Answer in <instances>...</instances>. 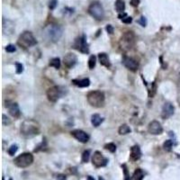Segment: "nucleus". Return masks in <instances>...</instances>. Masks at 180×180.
I'll list each match as a JSON object with an SVG mask.
<instances>
[{
  "mask_svg": "<svg viewBox=\"0 0 180 180\" xmlns=\"http://www.w3.org/2000/svg\"><path fill=\"white\" fill-rule=\"evenodd\" d=\"M21 132L26 137H33L40 132V125L33 119L25 120L21 125Z\"/></svg>",
  "mask_w": 180,
  "mask_h": 180,
  "instance_id": "1",
  "label": "nucleus"
},
{
  "mask_svg": "<svg viewBox=\"0 0 180 180\" xmlns=\"http://www.w3.org/2000/svg\"><path fill=\"white\" fill-rule=\"evenodd\" d=\"M63 34V30L58 25H47L43 30L44 37L52 43H56L60 40Z\"/></svg>",
  "mask_w": 180,
  "mask_h": 180,
  "instance_id": "2",
  "label": "nucleus"
},
{
  "mask_svg": "<svg viewBox=\"0 0 180 180\" xmlns=\"http://www.w3.org/2000/svg\"><path fill=\"white\" fill-rule=\"evenodd\" d=\"M86 98L88 104L96 108L102 107L104 104V95L101 91H91L87 94Z\"/></svg>",
  "mask_w": 180,
  "mask_h": 180,
  "instance_id": "3",
  "label": "nucleus"
},
{
  "mask_svg": "<svg viewBox=\"0 0 180 180\" xmlns=\"http://www.w3.org/2000/svg\"><path fill=\"white\" fill-rule=\"evenodd\" d=\"M18 45L24 49L29 48L31 46H35L37 44V41L35 38V36L31 32H24L18 38Z\"/></svg>",
  "mask_w": 180,
  "mask_h": 180,
  "instance_id": "4",
  "label": "nucleus"
},
{
  "mask_svg": "<svg viewBox=\"0 0 180 180\" xmlns=\"http://www.w3.org/2000/svg\"><path fill=\"white\" fill-rule=\"evenodd\" d=\"M87 11H88V14L97 21H101L104 17V10L103 6L97 1L91 3Z\"/></svg>",
  "mask_w": 180,
  "mask_h": 180,
  "instance_id": "5",
  "label": "nucleus"
},
{
  "mask_svg": "<svg viewBox=\"0 0 180 180\" xmlns=\"http://www.w3.org/2000/svg\"><path fill=\"white\" fill-rule=\"evenodd\" d=\"M33 162H34V156L29 152L22 153L18 157H16L14 160L15 165L21 168H25L29 167L30 165H32Z\"/></svg>",
  "mask_w": 180,
  "mask_h": 180,
  "instance_id": "6",
  "label": "nucleus"
},
{
  "mask_svg": "<svg viewBox=\"0 0 180 180\" xmlns=\"http://www.w3.org/2000/svg\"><path fill=\"white\" fill-rule=\"evenodd\" d=\"M134 40H135V36L133 35V33L132 32H126L121 38V48L123 50L131 49L134 44Z\"/></svg>",
  "mask_w": 180,
  "mask_h": 180,
  "instance_id": "7",
  "label": "nucleus"
},
{
  "mask_svg": "<svg viewBox=\"0 0 180 180\" xmlns=\"http://www.w3.org/2000/svg\"><path fill=\"white\" fill-rule=\"evenodd\" d=\"M73 48L76 49L78 52L87 54L89 52V47H88V44L86 43V35H83L79 36L78 38H77L75 43L73 44Z\"/></svg>",
  "mask_w": 180,
  "mask_h": 180,
  "instance_id": "8",
  "label": "nucleus"
},
{
  "mask_svg": "<svg viewBox=\"0 0 180 180\" xmlns=\"http://www.w3.org/2000/svg\"><path fill=\"white\" fill-rule=\"evenodd\" d=\"M92 163L95 168H102L105 167L108 163V159L104 157L100 151H95L92 157Z\"/></svg>",
  "mask_w": 180,
  "mask_h": 180,
  "instance_id": "9",
  "label": "nucleus"
},
{
  "mask_svg": "<svg viewBox=\"0 0 180 180\" xmlns=\"http://www.w3.org/2000/svg\"><path fill=\"white\" fill-rule=\"evenodd\" d=\"M61 95V90L59 86H52L47 90V97L51 102H57Z\"/></svg>",
  "mask_w": 180,
  "mask_h": 180,
  "instance_id": "10",
  "label": "nucleus"
},
{
  "mask_svg": "<svg viewBox=\"0 0 180 180\" xmlns=\"http://www.w3.org/2000/svg\"><path fill=\"white\" fill-rule=\"evenodd\" d=\"M122 64L125 68H127L132 71H136L139 68V63L137 60L131 58V57H127V56H123L122 58Z\"/></svg>",
  "mask_w": 180,
  "mask_h": 180,
  "instance_id": "11",
  "label": "nucleus"
},
{
  "mask_svg": "<svg viewBox=\"0 0 180 180\" xmlns=\"http://www.w3.org/2000/svg\"><path fill=\"white\" fill-rule=\"evenodd\" d=\"M148 131L150 134H153V135H159V134H161L163 132V128L160 124L159 122L158 121H152L149 123V126H148Z\"/></svg>",
  "mask_w": 180,
  "mask_h": 180,
  "instance_id": "12",
  "label": "nucleus"
},
{
  "mask_svg": "<svg viewBox=\"0 0 180 180\" xmlns=\"http://www.w3.org/2000/svg\"><path fill=\"white\" fill-rule=\"evenodd\" d=\"M77 61V56L74 54V53H67L64 58H63V63L64 65L68 68V69H71L72 67H74L76 65Z\"/></svg>",
  "mask_w": 180,
  "mask_h": 180,
  "instance_id": "13",
  "label": "nucleus"
},
{
  "mask_svg": "<svg viewBox=\"0 0 180 180\" xmlns=\"http://www.w3.org/2000/svg\"><path fill=\"white\" fill-rule=\"evenodd\" d=\"M71 135L75 139H77L78 141L82 142V143H86L89 141V136L88 134L82 130H75L71 132Z\"/></svg>",
  "mask_w": 180,
  "mask_h": 180,
  "instance_id": "14",
  "label": "nucleus"
},
{
  "mask_svg": "<svg viewBox=\"0 0 180 180\" xmlns=\"http://www.w3.org/2000/svg\"><path fill=\"white\" fill-rule=\"evenodd\" d=\"M175 108L173 106V104L171 103H166L162 107V112H161V117L162 119L166 120L168 119L169 117H171L174 113Z\"/></svg>",
  "mask_w": 180,
  "mask_h": 180,
  "instance_id": "15",
  "label": "nucleus"
},
{
  "mask_svg": "<svg viewBox=\"0 0 180 180\" xmlns=\"http://www.w3.org/2000/svg\"><path fill=\"white\" fill-rule=\"evenodd\" d=\"M130 157H131V159L132 161H136L138 160L141 157V149L138 145L132 146L131 148V154H130Z\"/></svg>",
  "mask_w": 180,
  "mask_h": 180,
  "instance_id": "16",
  "label": "nucleus"
},
{
  "mask_svg": "<svg viewBox=\"0 0 180 180\" xmlns=\"http://www.w3.org/2000/svg\"><path fill=\"white\" fill-rule=\"evenodd\" d=\"M8 110L9 113L15 118H18L21 114L20 108H19V105H18L17 103H13L11 104L10 105H8Z\"/></svg>",
  "mask_w": 180,
  "mask_h": 180,
  "instance_id": "17",
  "label": "nucleus"
},
{
  "mask_svg": "<svg viewBox=\"0 0 180 180\" xmlns=\"http://www.w3.org/2000/svg\"><path fill=\"white\" fill-rule=\"evenodd\" d=\"M98 59H99V61L101 63V65H103L106 68H110L111 67V63H110V60H109V58L107 56V54L105 53H99L98 54Z\"/></svg>",
  "mask_w": 180,
  "mask_h": 180,
  "instance_id": "18",
  "label": "nucleus"
},
{
  "mask_svg": "<svg viewBox=\"0 0 180 180\" xmlns=\"http://www.w3.org/2000/svg\"><path fill=\"white\" fill-rule=\"evenodd\" d=\"M72 83L79 87H86L90 85V80L88 78H83V79H73Z\"/></svg>",
  "mask_w": 180,
  "mask_h": 180,
  "instance_id": "19",
  "label": "nucleus"
},
{
  "mask_svg": "<svg viewBox=\"0 0 180 180\" xmlns=\"http://www.w3.org/2000/svg\"><path fill=\"white\" fill-rule=\"evenodd\" d=\"M103 118L99 114H97V113L93 114L92 117H91V122H92V124L94 125L95 127H98L103 122Z\"/></svg>",
  "mask_w": 180,
  "mask_h": 180,
  "instance_id": "20",
  "label": "nucleus"
},
{
  "mask_svg": "<svg viewBox=\"0 0 180 180\" xmlns=\"http://www.w3.org/2000/svg\"><path fill=\"white\" fill-rule=\"evenodd\" d=\"M132 178L134 180H142L144 178V172L141 168H136Z\"/></svg>",
  "mask_w": 180,
  "mask_h": 180,
  "instance_id": "21",
  "label": "nucleus"
},
{
  "mask_svg": "<svg viewBox=\"0 0 180 180\" xmlns=\"http://www.w3.org/2000/svg\"><path fill=\"white\" fill-rule=\"evenodd\" d=\"M115 9L119 13H123L125 9V4L123 0H116L115 1Z\"/></svg>",
  "mask_w": 180,
  "mask_h": 180,
  "instance_id": "22",
  "label": "nucleus"
},
{
  "mask_svg": "<svg viewBox=\"0 0 180 180\" xmlns=\"http://www.w3.org/2000/svg\"><path fill=\"white\" fill-rule=\"evenodd\" d=\"M118 132H119V134H120V135H125V134L130 133V132H132V130H131V128L129 127L127 124H122V125L120 126Z\"/></svg>",
  "mask_w": 180,
  "mask_h": 180,
  "instance_id": "23",
  "label": "nucleus"
},
{
  "mask_svg": "<svg viewBox=\"0 0 180 180\" xmlns=\"http://www.w3.org/2000/svg\"><path fill=\"white\" fill-rule=\"evenodd\" d=\"M50 66L59 69L60 68V60L59 58H53L50 61Z\"/></svg>",
  "mask_w": 180,
  "mask_h": 180,
  "instance_id": "24",
  "label": "nucleus"
},
{
  "mask_svg": "<svg viewBox=\"0 0 180 180\" xmlns=\"http://www.w3.org/2000/svg\"><path fill=\"white\" fill-rule=\"evenodd\" d=\"M172 147H173V141L171 140L166 141L163 144V148L166 151H170L172 150Z\"/></svg>",
  "mask_w": 180,
  "mask_h": 180,
  "instance_id": "25",
  "label": "nucleus"
},
{
  "mask_svg": "<svg viewBox=\"0 0 180 180\" xmlns=\"http://www.w3.org/2000/svg\"><path fill=\"white\" fill-rule=\"evenodd\" d=\"M96 63V57L95 55H91L89 60H88V67L90 69H93L95 66Z\"/></svg>",
  "mask_w": 180,
  "mask_h": 180,
  "instance_id": "26",
  "label": "nucleus"
},
{
  "mask_svg": "<svg viewBox=\"0 0 180 180\" xmlns=\"http://www.w3.org/2000/svg\"><path fill=\"white\" fill-rule=\"evenodd\" d=\"M17 150H18V146L16 145V144H13V145L10 146V148L8 149L7 152H8V154L10 155V156H14V155L16 153Z\"/></svg>",
  "mask_w": 180,
  "mask_h": 180,
  "instance_id": "27",
  "label": "nucleus"
},
{
  "mask_svg": "<svg viewBox=\"0 0 180 180\" xmlns=\"http://www.w3.org/2000/svg\"><path fill=\"white\" fill-rule=\"evenodd\" d=\"M104 149L107 150H109L112 153H113V152L116 151V146H115L114 143H108V144H106V145L104 146Z\"/></svg>",
  "mask_w": 180,
  "mask_h": 180,
  "instance_id": "28",
  "label": "nucleus"
},
{
  "mask_svg": "<svg viewBox=\"0 0 180 180\" xmlns=\"http://www.w3.org/2000/svg\"><path fill=\"white\" fill-rule=\"evenodd\" d=\"M89 157H90V150H86L83 152L82 154V162L86 163L89 160Z\"/></svg>",
  "mask_w": 180,
  "mask_h": 180,
  "instance_id": "29",
  "label": "nucleus"
},
{
  "mask_svg": "<svg viewBox=\"0 0 180 180\" xmlns=\"http://www.w3.org/2000/svg\"><path fill=\"white\" fill-rule=\"evenodd\" d=\"M122 170H123V173H124V180H131L128 169H127V168H126V165H122Z\"/></svg>",
  "mask_w": 180,
  "mask_h": 180,
  "instance_id": "30",
  "label": "nucleus"
},
{
  "mask_svg": "<svg viewBox=\"0 0 180 180\" xmlns=\"http://www.w3.org/2000/svg\"><path fill=\"white\" fill-rule=\"evenodd\" d=\"M58 6V0H51L49 4V8L51 10H54Z\"/></svg>",
  "mask_w": 180,
  "mask_h": 180,
  "instance_id": "31",
  "label": "nucleus"
},
{
  "mask_svg": "<svg viewBox=\"0 0 180 180\" xmlns=\"http://www.w3.org/2000/svg\"><path fill=\"white\" fill-rule=\"evenodd\" d=\"M138 24H140L142 27H145L147 25V19L145 16H141L140 18V20H138Z\"/></svg>",
  "mask_w": 180,
  "mask_h": 180,
  "instance_id": "32",
  "label": "nucleus"
},
{
  "mask_svg": "<svg viewBox=\"0 0 180 180\" xmlns=\"http://www.w3.org/2000/svg\"><path fill=\"white\" fill-rule=\"evenodd\" d=\"M16 73L17 74H21L24 71V66L21 63H16Z\"/></svg>",
  "mask_w": 180,
  "mask_h": 180,
  "instance_id": "33",
  "label": "nucleus"
},
{
  "mask_svg": "<svg viewBox=\"0 0 180 180\" xmlns=\"http://www.w3.org/2000/svg\"><path fill=\"white\" fill-rule=\"evenodd\" d=\"M6 50H7V52H15L16 51V46H15V45H13V44H9V45L7 46Z\"/></svg>",
  "mask_w": 180,
  "mask_h": 180,
  "instance_id": "34",
  "label": "nucleus"
},
{
  "mask_svg": "<svg viewBox=\"0 0 180 180\" xmlns=\"http://www.w3.org/2000/svg\"><path fill=\"white\" fill-rule=\"evenodd\" d=\"M122 23H124V24H131L132 22V18L131 17V16H126V17H124L122 20Z\"/></svg>",
  "mask_w": 180,
  "mask_h": 180,
  "instance_id": "35",
  "label": "nucleus"
},
{
  "mask_svg": "<svg viewBox=\"0 0 180 180\" xmlns=\"http://www.w3.org/2000/svg\"><path fill=\"white\" fill-rule=\"evenodd\" d=\"M131 5L132 6V7H137L138 6L140 5V3H141V0H131Z\"/></svg>",
  "mask_w": 180,
  "mask_h": 180,
  "instance_id": "36",
  "label": "nucleus"
},
{
  "mask_svg": "<svg viewBox=\"0 0 180 180\" xmlns=\"http://www.w3.org/2000/svg\"><path fill=\"white\" fill-rule=\"evenodd\" d=\"M106 31H107V33L109 34V35H113V27L111 25H106Z\"/></svg>",
  "mask_w": 180,
  "mask_h": 180,
  "instance_id": "37",
  "label": "nucleus"
},
{
  "mask_svg": "<svg viewBox=\"0 0 180 180\" xmlns=\"http://www.w3.org/2000/svg\"><path fill=\"white\" fill-rule=\"evenodd\" d=\"M10 123V120H9L8 117H7L5 114H3V124L4 125H7Z\"/></svg>",
  "mask_w": 180,
  "mask_h": 180,
  "instance_id": "38",
  "label": "nucleus"
},
{
  "mask_svg": "<svg viewBox=\"0 0 180 180\" xmlns=\"http://www.w3.org/2000/svg\"><path fill=\"white\" fill-rule=\"evenodd\" d=\"M57 180H67V177L63 174H59L57 176Z\"/></svg>",
  "mask_w": 180,
  "mask_h": 180,
  "instance_id": "39",
  "label": "nucleus"
},
{
  "mask_svg": "<svg viewBox=\"0 0 180 180\" xmlns=\"http://www.w3.org/2000/svg\"><path fill=\"white\" fill-rule=\"evenodd\" d=\"M127 16V14H125V13H120L119 14V16H118V17H119V19H121V20H122L124 17H126Z\"/></svg>",
  "mask_w": 180,
  "mask_h": 180,
  "instance_id": "40",
  "label": "nucleus"
},
{
  "mask_svg": "<svg viewBox=\"0 0 180 180\" xmlns=\"http://www.w3.org/2000/svg\"><path fill=\"white\" fill-rule=\"evenodd\" d=\"M86 180H95L94 178H92L91 176H88L87 178H86Z\"/></svg>",
  "mask_w": 180,
  "mask_h": 180,
  "instance_id": "41",
  "label": "nucleus"
},
{
  "mask_svg": "<svg viewBox=\"0 0 180 180\" xmlns=\"http://www.w3.org/2000/svg\"><path fill=\"white\" fill-rule=\"evenodd\" d=\"M98 180H104V179L102 177H99V178H98Z\"/></svg>",
  "mask_w": 180,
  "mask_h": 180,
  "instance_id": "42",
  "label": "nucleus"
},
{
  "mask_svg": "<svg viewBox=\"0 0 180 180\" xmlns=\"http://www.w3.org/2000/svg\"><path fill=\"white\" fill-rule=\"evenodd\" d=\"M9 180H13V179H12V178H10V179H9Z\"/></svg>",
  "mask_w": 180,
  "mask_h": 180,
  "instance_id": "43",
  "label": "nucleus"
}]
</instances>
